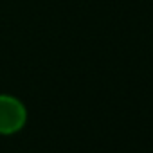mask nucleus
<instances>
[{"instance_id": "obj_1", "label": "nucleus", "mask_w": 153, "mask_h": 153, "mask_svg": "<svg viewBox=\"0 0 153 153\" xmlns=\"http://www.w3.org/2000/svg\"><path fill=\"white\" fill-rule=\"evenodd\" d=\"M27 124L25 105L11 94H0V135H15Z\"/></svg>"}]
</instances>
